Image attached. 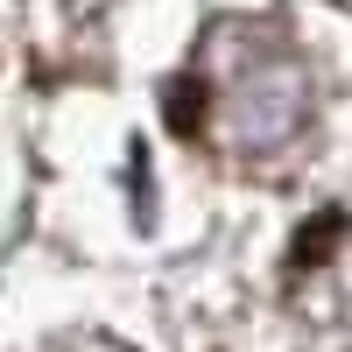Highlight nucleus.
<instances>
[{"label": "nucleus", "instance_id": "obj_1", "mask_svg": "<svg viewBox=\"0 0 352 352\" xmlns=\"http://www.w3.org/2000/svg\"><path fill=\"white\" fill-rule=\"evenodd\" d=\"M176 99H197L190 120H176L184 134L219 141L226 155H275L310 120V64L289 50L282 28L219 21Z\"/></svg>", "mask_w": 352, "mask_h": 352}, {"label": "nucleus", "instance_id": "obj_2", "mask_svg": "<svg viewBox=\"0 0 352 352\" xmlns=\"http://www.w3.org/2000/svg\"><path fill=\"white\" fill-rule=\"evenodd\" d=\"M56 352H127V345H113V338H71V345H56Z\"/></svg>", "mask_w": 352, "mask_h": 352}, {"label": "nucleus", "instance_id": "obj_3", "mask_svg": "<svg viewBox=\"0 0 352 352\" xmlns=\"http://www.w3.org/2000/svg\"><path fill=\"white\" fill-rule=\"evenodd\" d=\"M345 8H352V0H345Z\"/></svg>", "mask_w": 352, "mask_h": 352}]
</instances>
